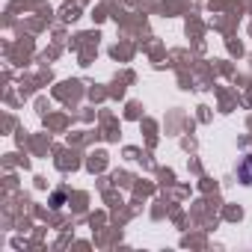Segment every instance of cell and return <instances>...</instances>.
<instances>
[{
	"instance_id": "obj_1",
	"label": "cell",
	"mask_w": 252,
	"mask_h": 252,
	"mask_svg": "<svg viewBox=\"0 0 252 252\" xmlns=\"http://www.w3.org/2000/svg\"><path fill=\"white\" fill-rule=\"evenodd\" d=\"M237 175H240V181H243V184H252V155H246V158H243V163L237 166Z\"/></svg>"
}]
</instances>
